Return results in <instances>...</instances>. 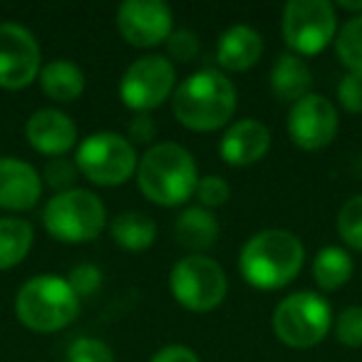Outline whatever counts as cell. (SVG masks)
<instances>
[{"label":"cell","mask_w":362,"mask_h":362,"mask_svg":"<svg viewBox=\"0 0 362 362\" xmlns=\"http://www.w3.org/2000/svg\"><path fill=\"white\" fill-rule=\"evenodd\" d=\"M271 149V132L258 119H238L223 134L218 151L221 159L231 166H251Z\"/></svg>","instance_id":"obj_16"},{"label":"cell","mask_w":362,"mask_h":362,"mask_svg":"<svg viewBox=\"0 0 362 362\" xmlns=\"http://www.w3.org/2000/svg\"><path fill=\"white\" fill-rule=\"evenodd\" d=\"M75 164L97 187H119L136 174L139 156L132 141L115 132H95L77 146Z\"/></svg>","instance_id":"obj_6"},{"label":"cell","mask_w":362,"mask_h":362,"mask_svg":"<svg viewBox=\"0 0 362 362\" xmlns=\"http://www.w3.org/2000/svg\"><path fill=\"white\" fill-rule=\"evenodd\" d=\"M218 221L209 209L192 206L187 211H181L176 218V238L181 246L192 248V251H206L216 243L218 238Z\"/></svg>","instance_id":"obj_20"},{"label":"cell","mask_w":362,"mask_h":362,"mask_svg":"<svg viewBox=\"0 0 362 362\" xmlns=\"http://www.w3.org/2000/svg\"><path fill=\"white\" fill-rule=\"evenodd\" d=\"M42 70L40 45L28 28L0 23V87L23 90L37 80Z\"/></svg>","instance_id":"obj_11"},{"label":"cell","mask_w":362,"mask_h":362,"mask_svg":"<svg viewBox=\"0 0 362 362\" xmlns=\"http://www.w3.org/2000/svg\"><path fill=\"white\" fill-rule=\"evenodd\" d=\"M174 25L171 8L161 0H127L117 11V28L134 47H156L169 40Z\"/></svg>","instance_id":"obj_13"},{"label":"cell","mask_w":362,"mask_h":362,"mask_svg":"<svg viewBox=\"0 0 362 362\" xmlns=\"http://www.w3.org/2000/svg\"><path fill=\"white\" fill-rule=\"evenodd\" d=\"M337 233L355 251H362V194L347 199L337 214Z\"/></svg>","instance_id":"obj_25"},{"label":"cell","mask_w":362,"mask_h":362,"mask_svg":"<svg viewBox=\"0 0 362 362\" xmlns=\"http://www.w3.org/2000/svg\"><path fill=\"white\" fill-rule=\"evenodd\" d=\"M335 337L347 347H362V308L350 305L337 315Z\"/></svg>","instance_id":"obj_27"},{"label":"cell","mask_w":362,"mask_h":362,"mask_svg":"<svg viewBox=\"0 0 362 362\" xmlns=\"http://www.w3.org/2000/svg\"><path fill=\"white\" fill-rule=\"evenodd\" d=\"M305 248L300 238L283 228H266L253 233L241 248L238 271L258 291H278L296 281L303 268Z\"/></svg>","instance_id":"obj_2"},{"label":"cell","mask_w":362,"mask_h":362,"mask_svg":"<svg viewBox=\"0 0 362 362\" xmlns=\"http://www.w3.org/2000/svg\"><path fill=\"white\" fill-rule=\"evenodd\" d=\"M149 362H202V360L197 357V352L184 345H166Z\"/></svg>","instance_id":"obj_34"},{"label":"cell","mask_w":362,"mask_h":362,"mask_svg":"<svg viewBox=\"0 0 362 362\" xmlns=\"http://www.w3.org/2000/svg\"><path fill=\"white\" fill-rule=\"evenodd\" d=\"M340 8H342V11H350V13H357V16H362V3H350V0H342Z\"/></svg>","instance_id":"obj_35"},{"label":"cell","mask_w":362,"mask_h":362,"mask_svg":"<svg viewBox=\"0 0 362 362\" xmlns=\"http://www.w3.org/2000/svg\"><path fill=\"white\" fill-rule=\"evenodd\" d=\"M337 35L335 6L327 0H291L283 11V37L293 55H317Z\"/></svg>","instance_id":"obj_9"},{"label":"cell","mask_w":362,"mask_h":362,"mask_svg":"<svg viewBox=\"0 0 362 362\" xmlns=\"http://www.w3.org/2000/svg\"><path fill=\"white\" fill-rule=\"evenodd\" d=\"M129 136L139 144H149L156 136V124L151 115H134L129 122Z\"/></svg>","instance_id":"obj_33"},{"label":"cell","mask_w":362,"mask_h":362,"mask_svg":"<svg viewBox=\"0 0 362 362\" xmlns=\"http://www.w3.org/2000/svg\"><path fill=\"white\" fill-rule=\"evenodd\" d=\"M263 55V37L248 25H233L218 37L216 60L223 70L243 72L253 67Z\"/></svg>","instance_id":"obj_17"},{"label":"cell","mask_w":362,"mask_h":362,"mask_svg":"<svg viewBox=\"0 0 362 362\" xmlns=\"http://www.w3.org/2000/svg\"><path fill=\"white\" fill-rule=\"evenodd\" d=\"M171 296L179 305L194 313H209L218 308L226 298L228 281L223 268L214 258H206L202 253L181 258L169 276Z\"/></svg>","instance_id":"obj_8"},{"label":"cell","mask_w":362,"mask_h":362,"mask_svg":"<svg viewBox=\"0 0 362 362\" xmlns=\"http://www.w3.org/2000/svg\"><path fill=\"white\" fill-rule=\"evenodd\" d=\"M42 176L35 166L16 156L0 159V209L6 211H28L40 202Z\"/></svg>","instance_id":"obj_14"},{"label":"cell","mask_w":362,"mask_h":362,"mask_svg":"<svg viewBox=\"0 0 362 362\" xmlns=\"http://www.w3.org/2000/svg\"><path fill=\"white\" fill-rule=\"evenodd\" d=\"M313 87V72L308 67V62L303 57L286 52L276 60L271 70V90L281 102H293L303 100L305 95H310Z\"/></svg>","instance_id":"obj_18"},{"label":"cell","mask_w":362,"mask_h":362,"mask_svg":"<svg viewBox=\"0 0 362 362\" xmlns=\"http://www.w3.org/2000/svg\"><path fill=\"white\" fill-rule=\"evenodd\" d=\"M25 136L35 151L45 156H65L77 141V127L60 110H37L25 124Z\"/></svg>","instance_id":"obj_15"},{"label":"cell","mask_w":362,"mask_h":362,"mask_svg":"<svg viewBox=\"0 0 362 362\" xmlns=\"http://www.w3.org/2000/svg\"><path fill=\"white\" fill-rule=\"evenodd\" d=\"M37 80L52 102H75L85 92V72L72 60H50L42 65Z\"/></svg>","instance_id":"obj_19"},{"label":"cell","mask_w":362,"mask_h":362,"mask_svg":"<svg viewBox=\"0 0 362 362\" xmlns=\"http://www.w3.org/2000/svg\"><path fill=\"white\" fill-rule=\"evenodd\" d=\"M199 47H202L199 45V35L194 30H187V28L174 30L169 35V40H166V50L176 62H192L199 55Z\"/></svg>","instance_id":"obj_31"},{"label":"cell","mask_w":362,"mask_h":362,"mask_svg":"<svg viewBox=\"0 0 362 362\" xmlns=\"http://www.w3.org/2000/svg\"><path fill=\"white\" fill-rule=\"evenodd\" d=\"M80 313V298L67 278L55 273L35 276L16 296V315L33 332H57L67 327Z\"/></svg>","instance_id":"obj_4"},{"label":"cell","mask_w":362,"mask_h":362,"mask_svg":"<svg viewBox=\"0 0 362 362\" xmlns=\"http://www.w3.org/2000/svg\"><path fill=\"white\" fill-rule=\"evenodd\" d=\"M77 174H80L77 164H75V161H70V159H65V156H55V159H50L45 164V171H42V176H45V184L50 189H55L57 194L75 189Z\"/></svg>","instance_id":"obj_26"},{"label":"cell","mask_w":362,"mask_h":362,"mask_svg":"<svg viewBox=\"0 0 362 362\" xmlns=\"http://www.w3.org/2000/svg\"><path fill=\"white\" fill-rule=\"evenodd\" d=\"M176 70L171 60L161 55H146L127 67L119 82V97L132 112L149 115L174 95Z\"/></svg>","instance_id":"obj_10"},{"label":"cell","mask_w":362,"mask_h":362,"mask_svg":"<svg viewBox=\"0 0 362 362\" xmlns=\"http://www.w3.org/2000/svg\"><path fill=\"white\" fill-rule=\"evenodd\" d=\"M332 310L317 293L300 291L283 298L273 310V332L288 347H313L327 335Z\"/></svg>","instance_id":"obj_7"},{"label":"cell","mask_w":362,"mask_h":362,"mask_svg":"<svg viewBox=\"0 0 362 362\" xmlns=\"http://www.w3.org/2000/svg\"><path fill=\"white\" fill-rule=\"evenodd\" d=\"M197 199L202 202L204 209L223 206V204L231 199V187H228L226 179H221V176H216V174L202 176L197 187Z\"/></svg>","instance_id":"obj_29"},{"label":"cell","mask_w":362,"mask_h":362,"mask_svg":"<svg viewBox=\"0 0 362 362\" xmlns=\"http://www.w3.org/2000/svg\"><path fill=\"white\" fill-rule=\"evenodd\" d=\"M33 226L25 218H0V271L18 266L33 248Z\"/></svg>","instance_id":"obj_23"},{"label":"cell","mask_w":362,"mask_h":362,"mask_svg":"<svg viewBox=\"0 0 362 362\" xmlns=\"http://www.w3.org/2000/svg\"><path fill=\"white\" fill-rule=\"evenodd\" d=\"M67 283H70L77 298H90L102 288V271L92 263H80L70 271Z\"/></svg>","instance_id":"obj_30"},{"label":"cell","mask_w":362,"mask_h":362,"mask_svg":"<svg viewBox=\"0 0 362 362\" xmlns=\"http://www.w3.org/2000/svg\"><path fill=\"white\" fill-rule=\"evenodd\" d=\"M335 52L350 72H362V16H355L335 35Z\"/></svg>","instance_id":"obj_24"},{"label":"cell","mask_w":362,"mask_h":362,"mask_svg":"<svg viewBox=\"0 0 362 362\" xmlns=\"http://www.w3.org/2000/svg\"><path fill=\"white\" fill-rule=\"evenodd\" d=\"M355 263L350 253L340 246H325L313 258V278L322 291H340L352 278Z\"/></svg>","instance_id":"obj_22"},{"label":"cell","mask_w":362,"mask_h":362,"mask_svg":"<svg viewBox=\"0 0 362 362\" xmlns=\"http://www.w3.org/2000/svg\"><path fill=\"white\" fill-rule=\"evenodd\" d=\"M236 87L221 70L204 67L189 75L171 95V110L179 124L194 132H216L236 112Z\"/></svg>","instance_id":"obj_1"},{"label":"cell","mask_w":362,"mask_h":362,"mask_svg":"<svg viewBox=\"0 0 362 362\" xmlns=\"http://www.w3.org/2000/svg\"><path fill=\"white\" fill-rule=\"evenodd\" d=\"M110 233L117 246H122L124 251L139 253V251H146V248L154 243L156 223H154V218L141 211H124L115 216V221H112V226H110Z\"/></svg>","instance_id":"obj_21"},{"label":"cell","mask_w":362,"mask_h":362,"mask_svg":"<svg viewBox=\"0 0 362 362\" xmlns=\"http://www.w3.org/2000/svg\"><path fill=\"white\" fill-rule=\"evenodd\" d=\"M105 221V204L97 194L87 189H70V192L55 194L42 211V223L47 233L65 243L92 241L102 233Z\"/></svg>","instance_id":"obj_5"},{"label":"cell","mask_w":362,"mask_h":362,"mask_svg":"<svg viewBox=\"0 0 362 362\" xmlns=\"http://www.w3.org/2000/svg\"><path fill=\"white\" fill-rule=\"evenodd\" d=\"M139 192L159 206H179L197 197L199 169L194 156L181 144L161 141L154 144L136 166Z\"/></svg>","instance_id":"obj_3"},{"label":"cell","mask_w":362,"mask_h":362,"mask_svg":"<svg viewBox=\"0 0 362 362\" xmlns=\"http://www.w3.org/2000/svg\"><path fill=\"white\" fill-rule=\"evenodd\" d=\"M337 129H340V119H337V110L330 100L322 95H305L291 107L288 115V134H291L293 144L300 146L305 151L325 149L332 139H335Z\"/></svg>","instance_id":"obj_12"},{"label":"cell","mask_w":362,"mask_h":362,"mask_svg":"<svg viewBox=\"0 0 362 362\" xmlns=\"http://www.w3.org/2000/svg\"><path fill=\"white\" fill-rule=\"evenodd\" d=\"M337 100L350 115H362V72H347L337 85Z\"/></svg>","instance_id":"obj_32"},{"label":"cell","mask_w":362,"mask_h":362,"mask_svg":"<svg viewBox=\"0 0 362 362\" xmlns=\"http://www.w3.org/2000/svg\"><path fill=\"white\" fill-rule=\"evenodd\" d=\"M67 362H115L112 350L95 337H77L67 347Z\"/></svg>","instance_id":"obj_28"}]
</instances>
